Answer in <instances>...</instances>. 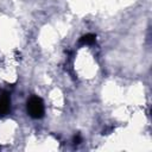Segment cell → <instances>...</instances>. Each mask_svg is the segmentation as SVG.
I'll return each mask as SVG.
<instances>
[{
    "label": "cell",
    "mask_w": 152,
    "mask_h": 152,
    "mask_svg": "<svg viewBox=\"0 0 152 152\" xmlns=\"http://www.w3.org/2000/svg\"><path fill=\"white\" fill-rule=\"evenodd\" d=\"M27 113L33 119H40L44 115V103L42 99L37 96H32L27 101Z\"/></svg>",
    "instance_id": "obj_1"
},
{
    "label": "cell",
    "mask_w": 152,
    "mask_h": 152,
    "mask_svg": "<svg viewBox=\"0 0 152 152\" xmlns=\"http://www.w3.org/2000/svg\"><path fill=\"white\" fill-rule=\"evenodd\" d=\"M10 104H11L10 96H8L7 94L0 95V115H5V114L8 113V110H10Z\"/></svg>",
    "instance_id": "obj_2"
},
{
    "label": "cell",
    "mask_w": 152,
    "mask_h": 152,
    "mask_svg": "<svg viewBox=\"0 0 152 152\" xmlns=\"http://www.w3.org/2000/svg\"><path fill=\"white\" fill-rule=\"evenodd\" d=\"M95 34H91V33H88V34H84L80 38V43L81 44H84V45H89V44H93L95 42Z\"/></svg>",
    "instance_id": "obj_3"
},
{
    "label": "cell",
    "mask_w": 152,
    "mask_h": 152,
    "mask_svg": "<svg viewBox=\"0 0 152 152\" xmlns=\"http://www.w3.org/2000/svg\"><path fill=\"white\" fill-rule=\"evenodd\" d=\"M80 141H81V137L77 134V135H75L74 137V144H80Z\"/></svg>",
    "instance_id": "obj_4"
}]
</instances>
